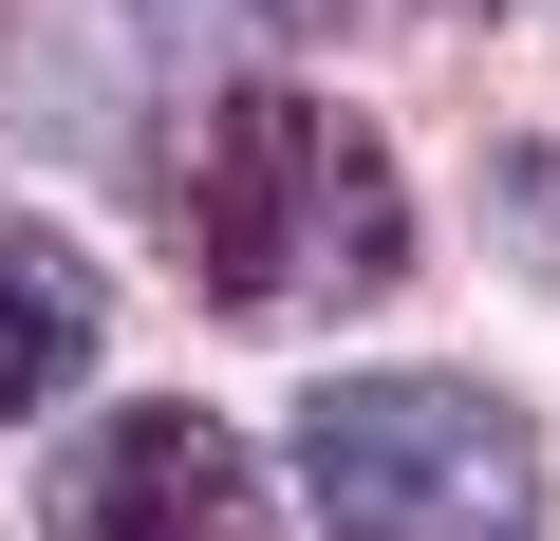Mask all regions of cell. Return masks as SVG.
I'll return each mask as SVG.
<instances>
[{
	"label": "cell",
	"mask_w": 560,
	"mask_h": 541,
	"mask_svg": "<svg viewBox=\"0 0 560 541\" xmlns=\"http://www.w3.org/2000/svg\"><path fill=\"white\" fill-rule=\"evenodd\" d=\"M94 337H113L94 243H57V224H0V430H20V411H57V392L94 374Z\"/></svg>",
	"instance_id": "cell-4"
},
{
	"label": "cell",
	"mask_w": 560,
	"mask_h": 541,
	"mask_svg": "<svg viewBox=\"0 0 560 541\" xmlns=\"http://www.w3.org/2000/svg\"><path fill=\"white\" fill-rule=\"evenodd\" d=\"M300 504L318 541H541V430L486 374H318Z\"/></svg>",
	"instance_id": "cell-2"
},
{
	"label": "cell",
	"mask_w": 560,
	"mask_h": 541,
	"mask_svg": "<svg viewBox=\"0 0 560 541\" xmlns=\"http://www.w3.org/2000/svg\"><path fill=\"white\" fill-rule=\"evenodd\" d=\"M187 261H206L224 318H355V299H393V261H411L393 131L355 94H300V75L206 94V131H187Z\"/></svg>",
	"instance_id": "cell-1"
},
{
	"label": "cell",
	"mask_w": 560,
	"mask_h": 541,
	"mask_svg": "<svg viewBox=\"0 0 560 541\" xmlns=\"http://www.w3.org/2000/svg\"><path fill=\"white\" fill-rule=\"evenodd\" d=\"M261 20H300V38H337V20H355V0H261Z\"/></svg>",
	"instance_id": "cell-5"
},
{
	"label": "cell",
	"mask_w": 560,
	"mask_h": 541,
	"mask_svg": "<svg viewBox=\"0 0 560 541\" xmlns=\"http://www.w3.org/2000/svg\"><path fill=\"white\" fill-rule=\"evenodd\" d=\"M57 541H280V485H261V448H243L224 411L150 392V411L75 430V467H57Z\"/></svg>",
	"instance_id": "cell-3"
}]
</instances>
